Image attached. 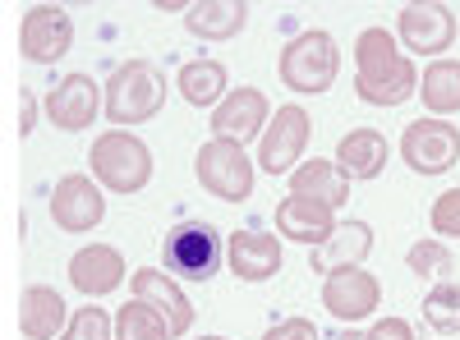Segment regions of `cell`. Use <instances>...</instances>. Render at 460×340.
<instances>
[{"label": "cell", "instance_id": "f546056e", "mask_svg": "<svg viewBox=\"0 0 460 340\" xmlns=\"http://www.w3.org/2000/svg\"><path fill=\"white\" fill-rule=\"evenodd\" d=\"M429 225L438 231V240H460V188L438 194V203L429 212Z\"/></svg>", "mask_w": 460, "mask_h": 340}, {"label": "cell", "instance_id": "484cf974", "mask_svg": "<svg viewBox=\"0 0 460 340\" xmlns=\"http://www.w3.org/2000/svg\"><path fill=\"white\" fill-rule=\"evenodd\" d=\"M115 340H175V336L157 309L134 299V304H120V313H115Z\"/></svg>", "mask_w": 460, "mask_h": 340}, {"label": "cell", "instance_id": "4fadbf2b", "mask_svg": "<svg viewBox=\"0 0 460 340\" xmlns=\"http://www.w3.org/2000/svg\"><path fill=\"white\" fill-rule=\"evenodd\" d=\"M102 106H106V97L88 74H65V79L47 92V120L60 134H84L97 120Z\"/></svg>", "mask_w": 460, "mask_h": 340}, {"label": "cell", "instance_id": "f1b7e54d", "mask_svg": "<svg viewBox=\"0 0 460 340\" xmlns=\"http://www.w3.org/2000/svg\"><path fill=\"white\" fill-rule=\"evenodd\" d=\"M111 331H115V322L106 318V309L102 304H84L79 313L69 318V327H65L60 340H115Z\"/></svg>", "mask_w": 460, "mask_h": 340}, {"label": "cell", "instance_id": "ac0fdd59", "mask_svg": "<svg viewBox=\"0 0 460 340\" xmlns=\"http://www.w3.org/2000/svg\"><path fill=\"white\" fill-rule=\"evenodd\" d=\"M368 253H373V231H368V225L364 221H336L332 240L309 253V267L318 276H332L341 267H364Z\"/></svg>", "mask_w": 460, "mask_h": 340}, {"label": "cell", "instance_id": "44dd1931", "mask_svg": "<svg viewBox=\"0 0 460 340\" xmlns=\"http://www.w3.org/2000/svg\"><path fill=\"white\" fill-rule=\"evenodd\" d=\"M249 23V0H194L184 14V28L199 42H230Z\"/></svg>", "mask_w": 460, "mask_h": 340}, {"label": "cell", "instance_id": "d590c367", "mask_svg": "<svg viewBox=\"0 0 460 340\" xmlns=\"http://www.w3.org/2000/svg\"><path fill=\"white\" fill-rule=\"evenodd\" d=\"M203 340H226V336H203Z\"/></svg>", "mask_w": 460, "mask_h": 340}, {"label": "cell", "instance_id": "836d02e7", "mask_svg": "<svg viewBox=\"0 0 460 340\" xmlns=\"http://www.w3.org/2000/svg\"><path fill=\"white\" fill-rule=\"evenodd\" d=\"M157 10H184L189 14V0H157Z\"/></svg>", "mask_w": 460, "mask_h": 340}, {"label": "cell", "instance_id": "1f68e13d", "mask_svg": "<svg viewBox=\"0 0 460 340\" xmlns=\"http://www.w3.org/2000/svg\"><path fill=\"white\" fill-rule=\"evenodd\" d=\"M364 340H414V327H410L405 318H377V322L364 331Z\"/></svg>", "mask_w": 460, "mask_h": 340}, {"label": "cell", "instance_id": "7c38bea8", "mask_svg": "<svg viewBox=\"0 0 460 340\" xmlns=\"http://www.w3.org/2000/svg\"><path fill=\"white\" fill-rule=\"evenodd\" d=\"M323 304H327V313H332L336 322H350V327H355V322H364V318L377 313L382 285H377V276L364 272V267H341V272L323 276Z\"/></svg>", "mask_w": 460, "mask_h": 340}, {"label": "cell", "instance_id": "8992f818", "mask_svg": "<svg viewBox=\"0 0 460 340\" xmlns=\"http://www.w3.org/2000/svg\"><path fill=\"white\" fill-rule=\"evenodd\" d=\"M162 257H166V272L184 281H212L221 267V240L208 221H184L166 235Z\"/></svg>", "mask_w": 460, "mask_h": 340}, {"label": "cell", "instance_id": "30bf717a", "mask_svg": "<svg viewBox=\"0 0 460 340\" xmlns=\"http://www.w3.org/2000/svg\"><path fill=\"white\" fill-rule=\"evenodd\" d=\"M106 216V194L93 175H60L51 188V221L65 235H88Z\"/></svg>", "mask_w": 460, "mask_h": 340}, {"label": "cell", "instance_id": "9a60e30c", "mask_svg": "<svg viewBox=\"0 0 460 340\" xmlns=\"http://www.w3.org/2000/svg\"><path fill=\"white\" fill-rule=\"evenodd\" d=\"M226 262L235 272V281L262 285L281 272V240L272 231H235L226 240Z\"/></svg>", "mask_w": 460, "mask_h": 340}, {"label": "cell", "instance_id": "9c48e42d", "mask_svg": "<svg viewBox=\"0 0 460 340\" xmlns=\"http://www.w3.org/2000/svg\"><path fill=\"white\" fill-rule=\"evenodd\" d=\"M401 161L414 175H447L460 161V129L451 120H414L401 134Z\"/></svg>", "mask_w": 460, "mask_h": 340}, {"label": "cell", "instance_id": "5b68a950", "mask_svg": "<svg viewBox=\"0 0 460 340\" xmlns=\"http://www.w3.org/2000/svg\"><path fill=\"white\" fill-rule=\"evenodd\" d=\"M194 175H199V184L208 188L212 198H221V203H244V198L253 194L258 166L249 161V153H244L240 143H221V138H212V143L199 147Z\"/></svg>", "mask_w": 460, "mask_h": 340}, {"label": "cell", "instance_id": "4316f807", "mask_svg": "<svg viewBox=\"0 0 460 340\" xmlns=\"http://www.w3.org/2000/svg\"><path fill=\"white\" fill-rule=\"evenodd\" d=\"M405 267H410L419 281L442 285V281H451V272H456V257H451V248H447L442 240H419V244L405 253Z\"/></svg>", "mask_w": 460, "mask_h": 340}, {"label": "cell", "instance_id": "5bb4252c", "mask_svg": "<svg viewBox=\"0 0 460 340\" xmlns=\"http://www.w3.org/2000/svg\"><path fill=\"white\" fill-rule=\"evenodd\" d=\"M267 120H272V110H267V97L258 88H230L226 101L212 110V138L221 143H249V138H262Z\"/></svg>", "mask_w": 460, "mask_h": 340}, {"label": "cell", "instance_id": "ffe728a7", "mask_svg": "<svg viewBox=\"0 0 460 340\" xmlns=\"http://www.w3.org/2000/svg\"><path fill=\"white\" fill-rule=\"evenodd\" d=\"M69 327V309L51 285H28L19 294V336L23 340H56Z\"/></svg>", "mask_w": 460, "mask_h": 340}, {"label": "cell", "instance_id": "3957f363", "mask_svg": "<svg viewBox=\"0 0 460 340\" xmlns=\"http://www.w3.org/2000/svg\"><path fill=\"white\" fill-rule=\"evenodd\" d=\"M277 74H281V83L290 92H304V97L327 92L336 83V74H341V47H336V37L323 32V28H309V32L290 37L281 60H277Z\"/></svg>", "mask_w": 460, "mask_h": 340}, {"label": "cell", "instance_id": "2e32d148", "mask_svg": "<svg viewBox=\"0 0 460 340\" xmlns=\"http://www.w3.org/2000/svg\"><path fill=\"white\" fill-rule=\"evenodd\" d=\"M125 281V253L111 244H88L69 257V285L84 299H106L115 285Z\"/></svg>", "mask_w": 460, "mask_h": 340}, {"label": "cell", "instance_id": "7a4b0ae2", "mask_svg": "<svg viewBox=\"0 0 460 340\" xmlns=\"http://www.w3.org/2000/svg\"><path fill=\"white\" fill-rule=\"evenodd\" d=\"M166 106V74L152 60H129L111 74L106 83V120L115 129H134L157 120Z\"/></svg>", "mask_w": 460, "mask_h": 340}, {"label": "cell", "instance_id": "6da1fadb", "mask_svg": "<svg viewBox=\"0 0 460 340\" xmlns=\"http://www.w3.org/2000/svg\"><path fill=\"white\" fill-rule=\"evenodd\" d=\"M355 92L368 106H405L419 92V69L387 28H364L355 37Z\"/></svg>", "mask_w": 460, "mask_h": 340}, {"label": "cell", "instance_id": "603a6c76", "mask_svg": "<svg viewBox=\"0 0 460 340\" xmlns=\"http://www.w3.org/2000/svg\"><path fill=\"white\" fill-rule=\"evenodd\" d=\"M387 157H392V143L377 129H350L336 143V166L345 170V179H377L387 170Z\"/></svg>", "mask_w": 460, "mask_h": 340}, {"label": "cell", "instance_id": "e575fe53", "mask_svg": "<svg viewBox=\"0 0 460 340\" xmlns=\"http://www.w3.org/2000/svg\"><path fill=\"white\" fill-rule=\"evenodd\" d=\"M332 340H364V336H355V331H345V336H332Z\"/></svg>", "mask_w": 460, "mask_h": 340}, {"label": "cell", "instance_id": "52a82bcc", "mask_svg": "<svg viewBox=\"0 0 460 340\" xmlns=\"http://www.w3.org/2000/svg\"><path fill=\"white\" fill-rule=\"evenodd\" d=\"M309 134H314V120L304 106H277V116L267 120L262 129V143H258V170L267 175H290L309 147Z\"/></svg>", "mask_w": 460, "mask_h": 340}, {"label": "cell", "instance_id": "cb8c5ba5", "mask_svg": "<svg viewBox=\"0 0 460 340\" xmlns=\"http://www.w3.org/2000/svg\"><path fill=\"white\" fill-rule=\"evenodd\" d=\"M419 97L433 120L460 116V60H433L419 74Z\"/></svg>", "mask_w": 460, "mask_h": 340}, {"label": "cell", "instance_id": "83f0119b", "mask_svg": "<svg viewBox=\"0 0 460 340\" xmlns=\"http://www.w3.org/2000/svg\"><path fill=\"white\" fill-rule=\"evenodd\" d=\"M424 322L438 336H460V281H442L424 294Z\"/></svg>", "mask_w": 460, "mask_h": 340}, {"label": "cell", "instance_id": "d6a6232c", "mask_svg": "<svg viewBox=\"0 0 460 340\" xmlns=\"http://www.w3.org/2000/svg\"><path fill=\"white\" fill-rule=\"evenodd\" d=\"M32 116H37V97H32L28 88H19V138L32 134V125H37Z\"/></svg>", "mask_w": 460, "mask_h": 340}, {"label": "cell", "instance_id": "4dcf8cb0", "mask_svg": "<svg viewBox=\"0 0 460 340\" xmlns=\"http://www.w3.org/2000/svg\"><path fill=\"white\" fill-rule=\"evenodd\" d=\"M262 340H323V336H318V327H314L309 318H286V322H277V327H267Z\"/></svg>", "mask_w": 460, "mask_h": 340}, {"label": "cell", "instance_id": "7402d4cb", "mask_svg": "<svg viewBox=\"0 0 460 340\" xmlns=\"http://www.w3.org/2000/svg\"><path fill=\"white\" fill-rule=\"evenodd\" d=\"M290 194L295 198H314V203L336 212V207H345V198H350V179H345V170L336 161L314 157V161H299L290 170Z\"/></svg>", "mask_w": 460, "mask_h": 340}, {"label": "cell", "instance_id": "d4e9b609", "mask_svg": "<svg viewBox=\"0 0 460 340\" xmlns=\"http://www.w3.org/2000/svg\"><path fill=\"white\" fill-rule=\"evenodd\" d=\"M175 83H180V97L189 106H199V110H217L226 101V65L221 60H189L180 74H175Z\"/></svg>", "mask_w": 460, "mask_h": 340}, {"label": "cell", "instance_id": "ba28073f", "mask_svg": "<svg viewBox=\"0 0 460 340\" xmlns=\"http://www.w3.org/2000/svg\"><path fill=\"white\" fill-rule=\"evenodd\" d=\"M396 42L410 56H442L456 42V14L442 0H410L396 14Z\"/></svg>", "mask_w": 460, "mask_h": 340}, {"label": "cell", "instance_id": "e0dca14e", "mask_svg": "<svg viewBox=\"0 0 460 340\" xmlns=\"http://www.w3.org/2000/svg\"><path fill=\"white\" fill-rule=\"evenodd\" d=\"M129 285H134V299H143L147 309H157V313L166 318L171 336H184L189 327H194V304H189V294H184L166 272H157V267H138Z\"/></svg>", "mask_w": 460, "mask_h": 340}, {"label": "cell", "instance_id": "8fae6325", "mask_svg": "<svg viewBox=\"0 0 460 340\" xmlns=\"http://www.w3.org/2000/svg\"><path fill=\"white\" fill-rule=\"evenodd\" d=\"M74 47V23L60 5H32L19 23V51L32 65H56Z\"/></svg>", "mask_w": 460, "mask_h": 340}, {"label": "cell", "instance_id": "277c9868", "mask_svg": "<svg viewBox=\"0 0 460 340\" xmlns=\"http://www.w3.org/2000/svg\"><path fill=\"white\" fill-rule=\"evenodd\" d=\"M88 161H93V179L102 188H111V194H143L152 179V153L129 129H106L93 143Z\"/></svg>", "mask_w": 460, "mask_h": 340}, {"label": "cell", "instance_id": "d6986e66", "mask_svg": "<svg viewBox=\"0 0 460 340\" xmlns=\"http://www.w3.org/2000/svg\"><path fill=\"white\" fill-rule=\"evenodd\" d=\"M277 231H281L286 240H295V244L318 248V244H327L332 231H336V212L323 207V203H314V198H295V194H290V198L277 203Z\"/></svg>", "mask_w": 460, "mask_h": 340}]
</instances>
